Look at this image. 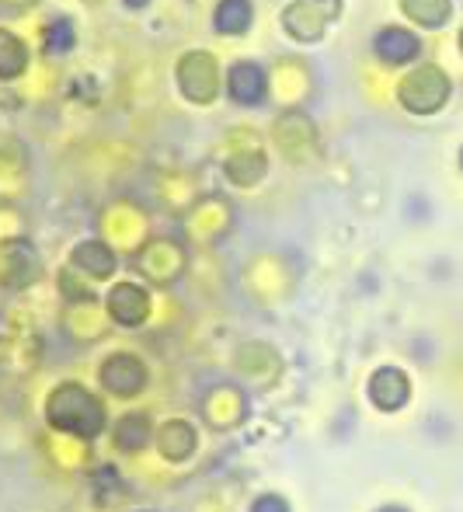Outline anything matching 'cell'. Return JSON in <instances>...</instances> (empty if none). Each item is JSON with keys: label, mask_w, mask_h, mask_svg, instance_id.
Returning <instances> with one entry per match:
<instances>
[{"label": "cell", "mask_w": 463, "mask_h": 512, "mask_svg": "<svg viewBox=\"0 0 463 512\" xmlns=\"http://www.w3.org/2000/svg\"><path fill=\"white\" fill-rule=\"evenodd\" d=\"M178 88L192 105H209L216 95H220V67H216L213 53L206 49H192L178 60L175 67Z\"/></svg>", "instance_id": "7a4b0ae2"}, {"label": "cell", "mask_w": 463, "mask_h": 512, "mask_svg": "<svg viewBox=\"0 0 463 512\" xmlns=\"http://www.w3.org/2000/svg\"><path fill=\"white\" fill-rule=\"evenodd\" d=\"M460 53H463V32H460Z\"/></svg>", "instance_id": "9a60e30c"}, {"label": "cell", "mask_w": 463, "mask_h": 512, "mask_svg": "<svg viewBox=\"0 0 463 512\" xmlns=\"http://www.w3.org/2000/svg\"><path fill=\"white\" fill-rule=\"evenodd\" d=\"M122 4H126V7H133V11H143V7H147L150 0H122Z\"/></svg>", "instance_id": "5bb4252c"}, {"label": "cell", "mask_w": 463, "mask_h": 512, "mask_svg": "<svg viewBox=\"0 0 463 512\" xmlns=\"http://www.w3.org/2000/svg\"><path fill=\"white\" fill-rule=\"evenodd\" d=\"M338 14H342V0H293L282 11V28L296 42H317Z\"/></svg>", "instance_id": "3957f363"}, {"label": "cell", "mask_w": 463, "mask_h": 512, "mask_svg": "<svg viewBox=\"0 0 463 512\" xmlns=\"http://www.w3.org/2000/svg\"><path fill=\"white\" fill-rule=\"evenodd\" d=\"M108 310L119 324H143L150 314V297L136 283H119L108 297Z\"/></svg>", "instance_id": "52a82bcc"}, {"label": "cell", "mask_w": 463, "mask_h": 512, "mask_svg": "<svg viewBox=\"0 0 463 512\" xmlns=\"http://www.w3.org/2000/svg\"><path fill=\"white\" fill-rule=\"evenodd\" d=\"M373 53L380 56V63H387V67H404V63H415L418 56H422V39H418L411 28L387 25L376 32Z\"/></svg>", "instance_id": "277c9868"}, {"label": "cell", "mask_w": 463, "mask_h": 512, "mask_svg": "<svg viewBox=\"0 0 463 512\" xmlns=\"http://www.w3.org/2000/svg\"><path fill=\"white\" fill-rule=\"evenodd\" d=\"M401 11L422 28H443L453 18V0H401Z\"/></svg>", "instance_id": "8fae6325"}, {"label": "cell", "mask_w": 463, "mask_h": 512, "mask_svg": "<svg viewBox=\"0 0 463 512\" xmlns=\"http://www.w3.org/2000/svg\"><path fill=\"white\" fill-rule=\"evenodd\" d=\"M74 265L81 272H88V276H94V279H105V276H112V272H115V255L101 241H84V244H77V248H74Z\"/></svg>", "instance_id": "30bf717a"}, {"label": "cell", "mask_w": 463, "mask_h": 512, "mask_svg": "<svg viewBox=\"0 0 463 512\" xmlns=\"http://www.w3.org/2000/svg\"><path fill=\"white\" fill-rule=\"evenodd\" d=\"M227 178L234 185H241V189H248V185H258L265 178V171H269V161H265L262 150H244V154H234L227 161Z\"/></svg>", "instance_id": "9c48e42d"}, {"label": "cell", "mask_w": 463, "mask_h": 512, "mask_svg": "<svg viewBox=\"0 0 463 512\" xmlns=\"http://www.w3.org/2000/svg\"><path fill=\"white\" fill-rule=\"evenodd\" d=\"M255 21L251 0H220L213 11V25L220 35H244Z\"/></svg>", "instance_id": "ba28073f"}, {"label": "cell", "mask_w": 463, "mask_h": 512, "mask_svg": "<svg viewBox=\"0 0 463 512\" xmlns=\"http://www.w3.org/2000/svg\"><path fill=\"white\" fill-rule=\"evenodd\" d=\"M74 42H77V32H74V25H70L67 18H56V21H49V25H46V53L49 56L70 53V49H74Z\"/></svg>", "instance_id": "4fadbf2b"}, {"label": "cell", "mask_w": 463, "mask_h": 512, "mask_svg": "<svg viewBox=\"0 0 463 512\" xmlns=\"http://www.w3.org/2000/svg\"><path fill=\"white\" fill-rule=\"evenodd\" d=\"M450 77L439 67L425 63V67H415L401 84H397V102L408 108L411 115H436L439 108L450 102Z\"/></svg>", "instance_id": "6da1fadb"}, {"label": "cell", "mask_w": 463, "mask_h": 512, "mask_svg": "<svg viewBox=\"0 0 463 512\" xmlns=\"http://www.w3.org/2000/svg\"><path fill=\"white\" fill-rule=\"evenodd\" d=\"M460 168H463V150H460Z\"/></svg>", "instance_id": "2e32d148"}, {"label": "cell", "mask_w": 463, "mask_h": 512, "mask_svg": "<svg viewBox=\"0 0 463 512\" xmlns=\"http://www.w3.org/2000/svg\"><path fill=\"white\" fill-rule=\"evenodd\" d=\"M143 380H147V373H143L140 359L136 356H126V352H119V356L105 359V366H101V384L108 387V391L115 394H136L143 387Z\"/></svg>", "instance_id": "8992f818"}, {"label": "cell", "mask_w": 463, "mask_h": 512, "mask_svg": "<svg viewBox=\"0 0 463 512\" xmlns=\"http://www.w3.org/2000/svg\"><path fill=\"white\" fill-rule=\"evenodd\" d=\"M28 67V46L14 32L0 28V81H14Z\"/></svg>", "instance_id": "7c38bea8"}, {"label": "cell", "mask_w": 463, "mask_h": 512, "mask_svg": "<svg viewBox=\"0 0 463 512\" xmlns=\"http://www.w3.org/2000/svg\"><path fill=\"white\" fill-rule=\"evenodd\" d=\"M227 95L234 98L237 105H262L265 95H269V77L258 63L251 60H237L234 67L227 70Z\"/></svg>", "instance_id": "5b68a950"}]
</instances>
